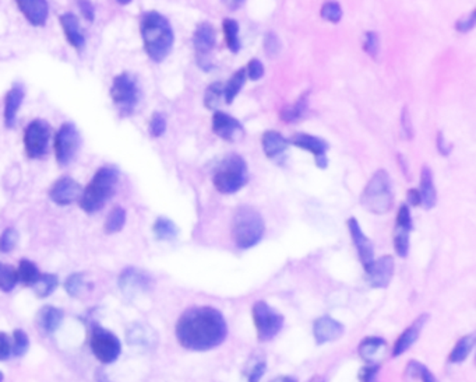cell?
Masks as SVG:
<instances>
[{
    "instance_id": "6da1fadb",
    "label": "cell",
    "mask_w": 476,
    "mask_h": 382,
    "mask_svg": "<svg viewBox=\"0 0 476 382\" xmlns=\"http://www.w3.org/2000/svg\"><path fill=\"white\" fill-rule=\"evenodd\" d=\"M175 333L185 349L206 351L220 346L227 339L228 325L217 308L208 305L192 307L178 319Z\"/></svg>"
},
{
    "instance_id": "7a4b0ae2",
    "label": "cell",
    "mask_w": 476,
    "mask_h": 382,
    "mask_svg": "<svg viewBox=\"0 0 476 382\" xmlns=\"http://www.w3.org/2000/svg\"><path fill=\"white\" fill-rule=\"evenodd\" d=\"M140 31L147 55L154 62H163L167 59L175 42L171 23L160 13L148 12L141 19Z\"/></svg>"
},
{
    "instance_id": "3957f363",
    "label": "cell",
    "mask_w": 476,
    "mask_h": 382,
    "mask_svg": "<svg viewBox=\"0 0 476 382\" xmlns=\"http://www.w3.org/2000/svg\"><path fill=\"white\" fill-rule=\"evenodd\" d=\"M119 181L116 167L105 166L99 168L80 196V206L85 213H97L115 193Z\"/></svg>"
},
{
    "instance_id": "277c9868",
    "label": "cell",
    "mask_w": 476,
    "mask_h": 382,
    "mask_svg": "<svg viewBox=\"0 0 476 382\" xmlns=\"http://www.w3.org/2000/svg\"><path fill=\"white\" fill-rule=\"evenodd\" d=\"M361 203L373 214H386L393 209V182L387 171L379 170L372 175L361 195Z\"/></svg>"
},
{
    "instance_id": "5b68a950",
    "label": "cell",
    "mask_w": 476,
    "mask_h": 382,
    "mask_svg": "<svg viewBox=\"0 0 476 382\" xmlns=\"http://www.w3.org/2000/svg\"><path fill=\"white\" fill-rule=\"evenodd\" d=\"M265 231V224L261 214L250 207L240 206L232 221V235L236 245L242 249H249L257 245Z\"/></svg>"
},
{
    "instance_id": "8992f818",
    "label": "cell",
    "mask_w": 476,
    "mask_h": 382,
    "mask_svg": "<svg viewBox=\"0 0 476 382\" xmlns=\"http://www.w3.org/2000/svg\"><path fill=\"white\" fill-rule=\"evenodd\" d=\"M249 180L247 164L239 154H228L214 173L213 182L218 192L232 195L240 191Z\"/></svg>"
},
{
    "instance_id": "52a82bcc",
    "label": "cell",
    "mask_w": 476,
    "mask_h": 382,
    "mask_svg": "<svg viewBox=\"0 0 476 382\" xmlns=\"http://www.w3.org/2000/svg\"><path fill=\"white\" fill-rule=\"evenodd\" d=\"M110 97L122 115H130L140 101V87L136 79L129 73L116 76L110 87Z\"/></svg>"
},
{
    "instance_id": "ba28073f",
    "label": "cell",
    "mask_w": 476,
    "mask_h": 382,
    "mask_svg": "<svg viewBox=\"0 0 476 382\" xmlns=\"http://www.w3.org/2000/svg\"><path fill=\"white\" fill-rule=\"evenodd\" d=\"M253 322L261 342L274 339L284 326V317L264 301H257L252 308Z\"/></svg>"
},
{
    "instance_id": "9c48e42d",
    "label": "cell",
    "mask_w": 476,
    "mask_h": 382,
    "mask_svg": "<svg viewBox=\"0 0 476 382\" xmlns=\"http://www.w3.org/2000/svg\"><path fill=\"white\" fill-rule=\"evenodd\" d=\"M90 346L94 356L104 364L116 361L122 351V343L119 337L99 325H94L91 329Z\"/></svg>"
},
{
    "instance_id": "30bf717a",
    "label": "cell",
    "mask_w": 476,
    "mask_h": 382,
    "mask_svg": "<svg viewBox=\"0 0 476 382\" xmlns=\"http://www.w3.org/2000/svg\"><path fill=\"white\" fill-rule=\"evenodd\" d=\"M80 148V134L73 123H63L55 136V154L60 166L73 161Z\"/></svg>"
},
{
    "instance_id": "8fae6325",
    "label": "cell",
    "mask_w": 476,
    "mask_h": 382,
    "mask_svg": "<svg viewBox=\"0 0 476 382\" xmlns=\"http://www.w3.org/2000/svg\"><path fill=\"white\" fill-rule=\"evenodd\" d=\"M51 131L42 119L33 120L24 132V148L30 159H41L48 150Z\"/></svg>"
},
{
    "instance_id": "7c38bea8",
    "label": "cell",
    "mask_w": 476,
    "mask_h": 382,
    "mask_svg": "<svg viewBox=\"0 0 476 382\" xmlns=\"http://www.w3.org/2000/svg\"><path fill=\"white\" fill-rule=\"evenodd\" d=\"M217 42V34L214 27L210 23H202L197 26L195 34H193V47L196 49V54L199 56V65L204 69H210L208 56L213 52Z\"/></svg>"
},
{
    "instance_id": "4fadbf2b",
    "label": "cell",
    "mask_w": 476,
    "mask_h": 382,
    "mask_svg": "<svg viewBox=\"0 0 476 382\" xmlns=\"http://www.w3.org/2000/svg\"><path fill=\"white\" fill-rule=\"evenodd\" d=\"M213 131L217 136L231 143L238 142L245 136V127L242 123L222 111H217L213 116Z\"/></svg>"
},
{
    "instance_id": "5bb4252c",
    "label": "cell",
    "mask_w": 476,
    "mask_h": 382,
    "mask_svg": "<svg viewBox=\"0 0 476 382\" xmlns=\"http://www.w3.org/2000/svg\"><path fill=\"white\" fill-rule=\"evenodd\" d=\"M290 143L296 148H300L306 152H310L314 156L315 166L319 168H326L329 164L327 160V150H329V143L317 136L306 135V134H297L292 136Z\"/></svg>"
},
{
    "instance_id": "9a60e30c",
    "label": "cell",
    "mask_w": 476,
    "mask_h": 382,
    "mask_svg": "<svg viewBox=\"0 0 476 382\" xmlns=\"http://www.w3.org/2000/svg\"><path fill=\"white\" fill-rule=\"evenodd\" d=\"M368 282L375 289H386L394 275V260L390 255L375 260L368 268H365Z\"/></svg>"
},
{
    "instance_id": "2e32d148",
    "label": "cell",
    "mask_w": 476,
    "mask_h": 382,
    "mask_svg": "<svg viewBox=\"0 0 476 382\" xmlns=\"http://www.w3.org/2000/svg\"><path fill=\"white\" fill-rule=\"evenodd\" d=\"M81 192L83 189L76 180L70 177H63L52 185L49 191V198L54 203L59 206H67L79 200L81 196Z\"/></svg>"
},
{
    "instance_id": "e0dca14e",
    "label": "cell",
    "mask_w": 476,
    "mask_h": 382,
    "mask_svg": "<svg viewBox=\"0 0 476 382\" xmlns=\"http://www.w3.org/2000/svg\"><path fill=\"white\" fill-rule=\"evenodd\" d=\"M152 286V279L145 272L129 268L120 273L119 287L126 297H133L137 293L147 292Z\"/></svg>"
},
{
    "instance_id": "ac0fdd59",
    "label": "cell",
    "mask_w": 476,
    "mask_h": 382,
    "mask_svg": "<svg viewBox=\"0 0 476 382\" xmlns=\"http://www.w3.org/2000/svg\"><path fill=\"white\" fill-rule=\"evenodd\" d=\"M344 325L331 317H322L314 321L313 333L317 344L338 340L344 335Z\"/></svg>"
},
{
    "instance_id": "d6986e66",
    "label": "cell",
    "mask_w": 476,
    "mask_h": 382,
    "mask_svg": "<svg viewBox=\"0 0 476 382\" xmlns=\"http://www.w3.org/2000/svg\"><path fill=\"white\" fill-rule=\"evenodd\" d=\"M348 228L351 232V238L352 242L356 246L358 255H359V260L363 265V268H368L373 261H375V250H373V244L372 241L363 234L359 223L356 218L351 217L348 220Z\"/></svg>"
},
{
    "instance_id": "ffe728a7",
    "label": "cell",
    "mask_w": 476,
    "mask_h": 382,
    "mask_svg": "<svg viewBox=\"0 0 476 382\" xmlns=\"http://www.w3.org/2000/svg\"><path fill=\"white\" fill-rule=\"evenodd\" d=\"M20 12L33 26H44L49 15L47 0H16Z\"/></svg>"
},
{
    "instance_id": "44dd1931",
    "label": "cell",
    "mask_w": 476,
    "mask_h": 382,
    "mask_svg": "<svg viewBox=\"0 0 476 382\" xmlns=\"http://www.w3.org/2000/svg\"><path fill=\"white\" fill-rule=\"evenodd\" d=\"M387 351V342L383 337H366L359 344V356L366 364H379Z\"/></svg>"
},
{
    "instance_id": "7402d4cb",
    "label": "cell",
    "mask_w": 476,
    "mask_h": 382,
    "mask_svg": "<svg viewBox=\"0 0 476 382\" xmlns=\"http://www.w3.org/2000/svg\"><path fill=\"white\" fill-rule=\"evenodd\" d=\"M426 321H427V315H420V317H418V319L411 326H408L402 332V335L397 339V342L394 344V349H393L394 357L404 354L408 349H411L413 346V343L418 340Z\"/></svg>"
},
{
    "instance_id": "603a6c76",
    "label": "cell",
    "mask_w": 476,
    "mask_h": 382,
    "mask_svg": "<svg viewBox=\"0 0 476 382\" xmlns=\"http://www.w3.org/2000/svg\"><path fill=\"white\" fill-rule=\"evenodd\" d=\"M60 24L67 42L77 51H81L85 45V37L81 31L77 16H74L73 13H65L60 16Z\"/></svg>"
},
{
    "instance_id": "cb8c5ba5",
    "label": "cell",
    "mask_w": 476,
    "mask_h": 382,
    "mask_svg": "<svg viewBox=\"0 0 476 382\" xmlns=\"http://www.w3.org/2000/svg\"><path fill=\"white\" fill-rule=\"evenodd\" d=\"M24 88L22 84H15L5 100V123L8 127H13L17 119V112L24 100Z\"/></svg>"
},
{
    "instance_id": "d4e9b609",
    "label": "cell",
    "mask_w": 476,
    "mask_h": 382,
    "mask_svg": "<svg viewBox=\"0 0 476 382\" xmlns=\"http://www.w3.org/2000/svg\"><path fill=\"white\" fill-rule=\"evenodd\" d=\"M63 318H65V314L60 308H56V307H52V305H47L44 308L40 310L38 315H37V322H38V326L47 333V335H51L54 332H56L62 322H63Z\"/></svg>"
},
{
    "instance_id": "484cf974",
    "label": "cell",
    "mask_w": 476,
    "mask_h": 382,
    "mask_svg": "<svg viewBox=\"0 0 476 382\" xmlns=\"http://www.w3.org/2000/svg\"><path fill=\"white\" fill-rule=\"evenodd\" d=\"M289 142L275 131H267L261 138L263 152L268 159H277L288 149Z\"/></svg>"
},
{
    "instance_id": "4316f807",
    "label": "cell",
    "mask_w": 476,
    "mask_h": 382,
    "mask_svg": "<svg viewBox=\"0 0 476 382\" xmlns=\"http://www.w3.org/2000/svg\"><path fill=\"white\" fill-rule=\"evenodd\" d=\"M420 205L425 206V209H432L434 207L436 202H437V192L434 188V181H433V174L429 170L427 166H425L422 168L420 173Z\"/></svg>"
},
{
    "instance_id": "83f0119b",
    "label": "cell",
    "mask_w": 476,
    "mask_h": 382,
    "mask_svg": "<svg viewBox=\"0 0 476 382\" xmlns=\"http://www.w3.org/2000/svg\"><path fill=\"white\" fill-rule=\"evenodd\" d=\"M152 231L155 237L161 241H174L179 235L178 225L167 217H158L152 225Z\"/></svg>"
},
{
    "instance_id": "f1b7e54d",
    "label": "cell",
    "mask_w": 476,
    "mask_h": 382,
    "mask_svg": "<svg viewBox=\"0 0 476 382\" xmlns=\"http://www.w3.org/2000/svg\"><path fill=\"white\" fill-rule=\"evenodd\" d=\"M475 340H476V337H475L473 333L461 337L457 342V344L452 347V350H451V353L448 356V360L451 363H455V364L462 363L463 360H466L468 356L470 354L473 346H475Z\"/></svg>"
},
{
    "instance_id": "f546056e",
    "label": "cell",
    "mask_w": 476,
    "mask_h": 382,
    "mask_svg": "<svg viewBox=\"0 0 476 382\" xmlns=\"http://www.w3.org/2000/svg\"><path fill=\"white\" fill-rule=\"evenodd\" d=\"M307 109V94L302 95L296 102H293L292 105H286L281 109V119L285 122V123H293L299 119L303 118L304 112Z\"/></svg>"
},
{
    "instance_id": "4dcf8cb0",
    "label": "cell",
    "mask_w": 476,
    "mask_h": 382,
    "mask_svg": "<svg viewBox=\"0 0 476 382\" xmlns=\"http://www.w3.org/2000/svg\"><path fill=\"white\" fill-rule=\"evenodd\" d=\"M17 273H19V282H22L27 287H33L34 283L42 275L40 272V269L37 268V265L34 262H31L30 260H22L20 261Z\"/></svg>"
},
{
    "instance_id": "1f68e13d",
    "label": "cell",
    "mask_w": 476,
    "mask_h": 382,
    "mask_svg": "<svg viewBox=\"0 0 476 382\" xmlns=\"http://www.w3.org/2000/svg\"><path fill=\"white\" fill-rule=\"evenodd\" d=\"M246 81V69H239L233 73V76L228 80L227 86L224 87V95L227 104H232L239 91L242 90L243 84Z\"/></svg>"
},
{
    "instance_id": "d6a6232c",
    "label": "cell",
    "mask_w": 476,
    "mask_h": 382,
    "mask_svg": "<svg viewBox=\"0 0 476 382\" xmlns=\"http://www.w3.org/2000/svg\"><path fill=\"white\" fill-rule=\"evenodd\" d=\"M265 368H267V364L263 356H258V354L252 356V360L247 363L245 368L246 382H258L263 374L265 372Z\"/></svg>"
},
{
    "instance_id": "836d02e7",
    "label": "cell",
    "mask_w": 476,
    "mask_h": 382,
    "mask_svg": "<svg viewBox=\"0 0 476 382\" xmlns=\"http://www.w3.org/2000/svg\"><path fill=\"white\" fill-rule=\"evenodd\" d=\"M405 378L407 379H420L422 382H438L437 378L419 361H409L405 368Z\"/></svg>"
},
{
    "instance_id": "e575fe53",
    "label": "cell",
    "mask_w": 476,
    "mask_h": 382,
    "mask_svg": "<svg viewBox=\"0 0 476 382\" xmlns=\"http://www.w3.org/2000/svg\"><path fill=\"white\" fill-rule=\"evenodd\" d=\"M124 223H126V210L120 206H116L108 214L105 224H104V231L106 234L119 232L123 228Z\"/></svg>"
},
{
    "instance_id": "d590c367",
    "label": "cell",
    "mask_w": 476,
    "mask_h": 382,
    "mask_svg": "<svg viewBox=\"0 0 476 382\" xmlns=\"http://www.w3.org/2000/svg\"><path fill=\"white\" fill-rule=\"evenodd\" d=\"M58 285H59L58 278L55 275L47 273V275L40 276V279L34 283L33 290L40 299H45V297H49L56 290Z\"/></svg>"
},
{
    "instance_id": "8d00e7d4",
    "label": "cell",
    "mask_w": 476,
    "mask_h": 382,
    "mask_svg": "<svg viewBox=\"0 0 476 382\" xmlns=\"http://www.w3.org/2000/svg\"><path fill=\"white\" fill-rule=\"evenodd\" d=\"M224 35L228 48L232 52H239L240 49V40H239V24L233 19H225L224 20Z\"/></svg>"
},
{
    "instance_id": "74e56055",
    "label": "cell",
    "mask_w": 476,
    "mask_h": 382,
    "mask_svg": "<svg viewBox=\"0 0 476 382\" xmlns=\"http://www.w3.org/2000/svg\"><path fill=\"white\" fill-rule=\"evenodd\" d=\"M155 336H154V332L149 331L148 328H144V326H136L134 329H130V333H129V343L133 344V346H151L154 342H155Z\"/></svg>"
},
{
    "instance_id": "f35d334b",
    "label": "cell",
    "mask_w": 476,
    "mask_h": 382,
    "mask_svg": "<svg viewBox=\"0 0 476 382\" xmlns=\"http://www.w3.org/2000/svg\"><path fill=\"white\" fill-rule=\"evenodd\" d=\"M19 283V273L17 269L9 265L0 266V290L2 292H12Z\"/></svg>"
},
{
    "instance_id": "ab89813d",
    "label": "cell",
    "mask_w": 476,
    "mask_h": 382,
    "mask_svg": "<svg viewBox=\"0 0 476 382\" xmlns=\"http://www.w3.org/2000/svg\"><path fill=\"white\" fill-rule=\"evenodd\" d=\"M87 287L88 286L85 283V275L84 273H73L72 276H69L66 279V283H65V289L72 297H77V296L83 294Z\"/></svg>"
},
{
    "instance_id": "60d3db41",
    "label": "cell",
    "mask_w": 476,
    "mask_h": 382,
    "mask_svg": "<svg viewBox=\"0 0 476 382\" xmlns=\"http://www.w3.org/2000/svg\"><path fill=\"white\" fill-rule=\"evenodd\" d=\"M224 94V86L221 83H213L208 86L204 94V105L208 109H217Z\"/></svg>"
},
{
    "instance_id": "b9f144b4",
    "label": "cell",
    "mask_w": 476,
    "mask_h": 382,
    "mask_svg": "<svg viewBox=\"0 0 476 382\" xmlns=\"http://www.w3.org/2000/svg\"><path fill=\"white\" fill-rule=\"evenodd\" d=\"M12 347H13V356H16V357L24 356L28 351V347H30L28 335L24 331H22V329H16L13 332Z\"/></svg>"
},
{
    "instance_id": "7bdbcfd3",
    "label": "cell",
    "mask_w": 476,
    "mask_h": 382,
    "mask_svg": "<svg viewBox=\"0 0 476 382\" xmlns=\"http://www.w3.org/2000/svg\"><path fill=\"white\" fill-rule=\"evenodd\" d=\"M409 232L408 230L402 228H395V235H394V248L398 257L405 258L409 252Z\"/></svg>"
},
{
    "instance_id": "ee69618b",
    "label": "cell",
    "mask_w": 476,
    "mask_h": 382,
    "mask_svg": "<svg viewBox=\"0 0 476 382\" xmlns=\"http://www.w3.org/2000/svg\"><path fill=\"white\" fill-rule=\"evenodd\" d=\"M19 232L16 228H6L3 231V234L0 235V252H3V253H9L10 250H13L19 242Z\"/></svg>"
},
{
    "instance_id": "f6af8a7d",
    "label": "cell",
    "mask_w": 476,
    "mask_h": 382,
    "mask_svg": "<svg viewBox=\"0 0 476 382\" xmlns=\"http://www.w3.org/2000/svg\"><path fill=\"white\" fill-rule=\"evenodd\" d=\"M322 17L326 22L337 24L343 19V9L337 2H333V0H330V2H326L322 8Z\"/></svg>"
},
{
    "instance_id": "bcb514c9",
    "label": "cell",
    "mask_w": 476,
    "mask_h": 382,
    "mask_svg": "<svg viewBox=\"0 0 476 382\" xmlns=\"http://www.w3.org/2000/svg\"><path fill=\"white\" fill-rule=\"evenodd\" d=\"M167 131V118L161 112H155L149 120V135L161 138Z\"/></svg>"
},
{
    "instance_id": "7dc6e473",
    "label": "cell",
    "mask_w": 476,
    "mask_h": 382,
    "mask_svg": "<svg viewBox=\"0 0 476 382\" xmlns=\"http://www.w3.org/2000/svg\"><path fill=\"white\" fill-rule=\"evenodd\" d=\"M363 49L368 55H370L372 58H376L379 55L380 51V40L377 33L375 31H368L365 34V40H363Z\"/></svg>"
},
{
    "instance_id": "c3c4849f",
    "label": "cell",
    "mask_w": 476,
    "mask_h": 382,
    "mask_svg": "<svg viewBox=\"0 0 476 382\" xmlns=\"http://www.w3.org/2000/svg\"><path fill=\"white\" fill-rule=\"evenodd\" d=\"M395 228H402V230H412V217H411V210L408 205H401L398 214H397V221H395Z\"/></svg>"
},
{
    "instance_id": "681fc988",
    "label": "cell",
    "mask_w": 476,
    "mask_h": 382,
    "mask_svg": "<svg viewBox=\"0 0 476 382\" xmlns=\"http://www.w3.org/2000/svg\"><path fill=\"white\" fill-rule=\"evenodd\" d=\"M264 49L268 56H277L281 51V41L277 34L267 33L264 37Z\"/></svg>"
},
{
    "instance_id": "f907efd6",
    "label": "cell",
    "mask_w": 476,
    "mask_h": 382,
    "mask_svg": "<svg viewBox=\"0 0 476 382\" xmlns=\"http://www.w3.org/2000/svg\"><path fill=\"white\" fill-rule=\"evenodd\" d=\"M379 364H366L361 371H359V379L361 382H379Z\"/></svg>"
},
{
    "instance_id": "816d5d0a",
    "label": "cell",
    "mask_w": 476,
    "mask_h": 382,
    "mask_svg": "<svg viewBox=\"0 0 476 382\" xmlns=\"http://www.w3.org/2000/svg\"><path fill=\"white\" fill-rule=\"evenodd\" d=\"M10 356H13L12 337L5 332H0V361L8 360Z\"/></svg>"
},
{
    "instance_id": "f5cc1de1",
    "label": "cell",
    "mask_w": 476,
    "mask_h": 382,
    "mask_svg": "<svg viewBox=\"0 0 476 382\" xmlns=\"http://www.w3.org/2000/svg\"><path fill=\"white\" fill-rule=\"evenodd\" d=\"M264 74V66L263 63L258 61V59H252L247 65V69H246V76H249L250 80L253 81H257L263 77Z\"/></svg>"
},
{
    "instance_id": "db71d44e",
    "label": "cell",
    "mask_w": 476,
    "mask_h": 382,
    "mask_svg": "<svg viewBox=\"0 0 476 382\" xmlns=\"http://www.w3.org/2000/svg\"><path fill=\"white\" fill-rule=\"evenodd\" d=\"M475 23H476V12L472 10V12L469 13V16H468L466 19L459 20V22L457 23L455 27H457V30H458L459 33H468V31L473 30Z\"/></svg>"
},
{
    "instance_id": "11a10c76",
    "label": "cell",
    "mask_w": 476,
    "mask_h": 382,
    "mask_svg": "<svg viewBox=\"0 0 476 382\" xmlns=\"http://www.w3.org/2000/svg\"><path fill=\"white\" fill-rule=\"evenodd\" d=\"M77 5L80 8L84 19L88 22H94L95 10H94V5L90 2V0H77Z\"/></svg>"
},
{
    "instance_id": "9f6ffc18",
    "label": "cell",
    "mask_w": 476,
    "mask_h": 382,
    "mask_svg": "<svg viewBox=\"0 0 476 382\" xmlns=\"http://www.w3.org/2000/svg\"><path fill=\"white\" fill-rule=\"evenodd\" d=\"M401 125H402V131L405 134L407 139H411L413 135V129H412V123H411V118L408 113V109L404 108L402 113H401Z\"/></svg>"
},
{
    "instance_id": "6f0895ef",
    "label": "cell",
    "mask_w": 476,
    "mask_h": 382,
    "mask_svg": "<svg viewBox=\"0 0 476 382\" xmlns=\"http://www.w3.org/2000/svg\"><path fill=\"white\" fill-rule=\"evenodd\" d=\"M437 149H438L441 156H448L451 153V146L445 143L444 135L441 132L437 134Z\"/></svg>"
},
{
    "instance_id": "680465c9",
    "label": "cell",
    "mask_w": 476,
    "mask_h": 382,
    "mask_svg": "<svg viewBox=\"0 0 476 382\" xmlns=\"http://www.w3.org/2000/svg\"><path fill=\"white\" fill-rule=\"evenodd\" d=\"M407 198H408L409 205H412V206H419L422 203L420 202V193L418 189H409L407 193Z\"/></svg>"
},
{
    "instance_id": "91938a15",
    "label": "cell",
    "mask_w": 476,
    "mask_h": 382,
    "mask_svg": "<svg viewBox=\"0 0 476 382\" xmlns=\"http://www.w3.org/2000/svg\"><path fill=\"white\" fill-rule=\"evenodd\" d=\"M224 3H225L227 8H229L231 10H236V9L243 3V0H224Z\"/></svg>"
},
{
    "instance_id": "94428289",
    "label": "cell",
    "mask_w": 476,
    "mask_h": 382,
    "mask_svg": "<svg viewBox=\"0 0 476 382\" xmlns=\"http://www.w3.org/2000/svg\"><path fill=\"white\" fill-rule=\"evenodd\" d=\"M270 382H295V379L290 376H277V378L271 379Z\"/></svg>"
},
{
    "instance_id": "6125c7cd",
    "label": "cell",
    "mask_w": 476,
    "mask_h": 382,
    "mask_svg": "<svg viewBox=\"0 0 476 382\" xmlns=\"http://www.w3.org/2000/svg\"><path fill=\"white\" fill-rule=\"evenodd\" d=\"M116 2H117L119 5H129V3L131 2V0H116Z\"/></svg>"
},
{
    "instance_id": "be15d7a7",
    "label": "cell",
    "mask_w": 476,
    "mask_h": 382,
    "mask_svg": "<svg viewBox=\"0 0 476 382\" xmlns=\"http://www.w3.org/2000/svg\"><path fill=\"white\" fill-rule=\"evenodd\" d=\"M0 382H3V372L0 371Z\"/></svg>"
},
{
    "instance_id": "e7e4bbea",
    "label": "cell",
    "mask_w": 476,
    "mask_h": 382,
    "mask_svg": "<svg viewBox=\"0 0 476 382\" xmlns=\"http://www.w3.org/2000/svg\"><path fill=\"white\" fill-rule=\"evenodd\" d=\"M0 266H2V264H0Z\"/></svg>"
},
{
    "instance_id": "03108f58",
    "label": "cell",
    "mask_w": 476,
    "mask_h": 382,
    "mask_svg": "<svg viewBox=\"0 0 476 382\" xmlns=\"http://www.w3.org/2000/svg\"><path fill=\"white\" fill-rule=\"evenodd\" d=\"M319 382H323V381H319Z\"/></svg>"
}]
</instances>
